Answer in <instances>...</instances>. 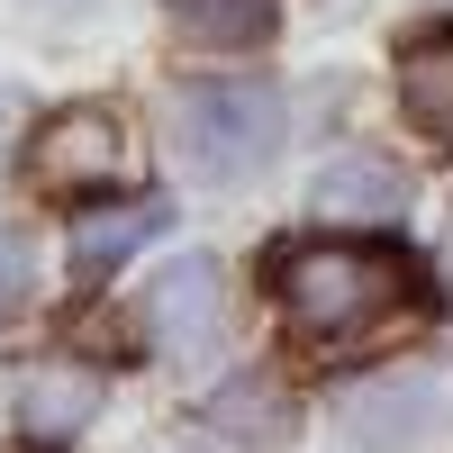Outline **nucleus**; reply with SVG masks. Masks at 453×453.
Returning <instances> with one entry per match:
<instances>
[{
  "instance_id": "obj_1",
  "label": "nucleus",
  "mask_w": 453,
  "mask_h": 453,
  "mask_svg": "<svg viewBox=\"0 0 453 453\" xmlns=\"http://www.w3.org/2000/svg\"><path fill=\"white\" fill-rule=\"evenodd\" d=\"M273 290H281L290 326L318 335V345H372L381 326H399V318L426 309V273L399 245H372V236L290 245L281 273H273Z\"/></svg>"
},
{
  "instance_id": "obj_2",
  "label": "nucleus",
  "mask_w": 453,
  "mask_h": 453,
  "mask_svg": "<svg viewBox=\"0 0 453 453\" xmlns=\"http://www.w3.org/2000/svg\"><path fill=\"white\" fill-rule=\"evenodd\" d=\"M164 127H173V164L191 181H245V173L273 164L290 109H281L273 82H254V73H200V82L173 91Z\"/></svg>"
},
{
  "instance_id": "obj_3",
  "label": "nucleus",
  "mask_w": 453,
  "mask_h": 453,
  "mask_svg": "<svg viewBox=\"0 0 453 453\" xmlns=\"http://www.w3.org/2000/svg\"><path fill=\"white\" fill-rule=\"evenodd\" d=\"M127 173V127L119 109H55L46 127H36V191L55 200H82V191H109V181Z\"/></svg>"
},
{
  "instance_id": "obj_4",
  "label": "nucleus",
  "mask_w": 453,
  "mask_h": 453,
  "mask_svg": "<svg viewBox=\"0 0 453 453\" xmlns=\"http://www.w3.org/2000/svg\"><path fill=\"white\" fill-rule=\"evenodd\" d=\"M218 326H226V290H218V263L191 254V263H173V273L155 281V299H145V335H155V354L164 363H191L218 345Z\"/></svg>"
},
{
  "instance_id": "obj_5",
  "label": "nucleus",
  "mask_w": 453,
  "mask_h": 453,
  "mask_svg": "<svg viewBox=\"0 0 453 453\" xmlns=\"http://www.w3.org/2000/svg\"><path fill=\"white\" fill-rule=\"evenodd\" d=\"M100 418V372L91 363H36V381L19 390V435L36 444V453H55V444H73Z\"/></svg>"
},
{
  "instance_id": "obj_6",
  "label": "nucleus",
  "mask_w": 453,
  "mask_h": 453,
  "mask_svg": "<svg viewBox=\"0 0 453 453\" xmlns=\"http://www.w3.org/2000/svg\"><path fill=\"white\" fill-rule=\"evenodd\" d=\"M399 119L426 145H453V36H418L399 55Z\"/></svg>"
},
{
  "instance_id": "obj_7",
  "label": "nucleus",
  "mask_w": 453,
  "mask_h": 453,
  "mask_svg": "<svg viewBox=\"0 0 453 453\" xmlns=\"http://www.w3.org/2000/svg\"><path fill=\"white\" fill-rule=\"evenodd\" d=\"M164 226V209L155 200H127V209H91V218H73V281H100V273H119V263L145 245Z\"/></svg>"
},
{
  "instance_id": "obj_8",
  "label": "nucleus",
  "mask_w": 453,
  "mask_h": 453,
  "mask_svg": "<svg viewBox=\"0 0 453 453\" xmlns=\"http://www.w3.org/2000/svg\"><path fill=\"white\" fill-rule=\"evenodd\" d=\"M209 426H218L226 444H245V453H281V444H290V399L245 372V381H226V390L209 399Z\"/></svg>"
},
{
  "instance_id": "obj_9",
  "label": "nucleus",
  "mask_w": 453,
  "mask_h": 453,
  "mask_svg": "<svg viewBox=\"0 0 453 453\" xmlns=\"http://www.w3.org/2000/svg\"><path fill=\"white\" fill-rule=\"evenodd\" d=\"M399 200H408V181L390 164H335L318 181V209L326 218H399Z\"/></svg>"
},
{
  "instance_id": "obj_10",
  "label": "nucleus",
  "mask_w": 453,
  "mask_h": 453,
  "mask_svg": "<svg viewBox=\"0 0 453 453\" xmlns=\"http://www.w3.org/2000/svg\"><path fill=\"white\" fill-rule=\"evenodd\" d=\"M281 0H173V27L200 36V46H245V36L273 27Z\"/></svg>"
},
{
  "instance_id": "obj_11",
  "label": "nucleus",
  "mask_w": 453,
  "mask_h": 453,
  "mask_svg": "<svg viewBox=\"0 0 453 453\" xmlns=\"http://www.w3.org/2000/svg\"><path fill=\"white\" fill-rule=\"evenodd\" d=\"M19 299H27V245L10 236V226H0V318H10Z\"/></svg>"
},
{
  "instance_id": "obj_12",
  "label": "nucleus",
  "mask_w": 453,
  "mask_h": 453,
  "mask_svg": "<svg viewBox=\"0 0 453 453\" xmlns=\"http://www.w3.org/2000/svg\"><path fill=\"white\" fill-rule=\"evenodd\" d=\"M19 119H27V109H19V91H0V155L19 145Z\"/></svg>"
}]
</instances>
